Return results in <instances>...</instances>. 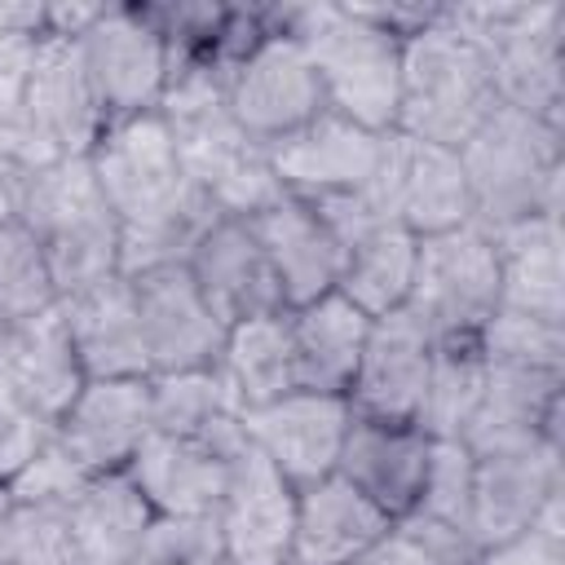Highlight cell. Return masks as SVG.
I'll use <instances>...</instances> for the list:
<instances>
[{
	"mask_svg": "<svg viewBox=\"0 0 565 565\" xmlns=\"http://www.w3.org/2000/svg\"><path fill=\"white\" fill-rule=\"evenodd\" d=\"M265 13L309 53L327 110L371 132H393L406 35H397L375 4L318 0V4H265Z\"/></svg>",
	"mask_w": 565,
	"mask_h": 565,
	"instance_id": "1",
	"label": "cell"
},
{
	"mask_svg": "<svg viewBox=\"0 0 565 565\" xmlns=\"http://www.w3.org/2000/svg\"><path fill=\"white\" fill-rule=\"evenodd\" d=\"M472 194V225L503 230L525 216H561L565 199V124L494 106L490 119L459 146Z\"/></svg>",
	"mask_w": 565,
	"mask_h": 565,
	"instance_id": "2",
	"label": "cell"
},
{
	"mask_svg": "<svg viewBox=\"0 0 565 565\" xmlns=\"http://www.w3.org/2000/svg\"><path fill=\"white\" fill-rule=\"evenodd\" d=\"M499 106V88L486 53L437 18L402 40V79H397V124L393 132L459 150Z\"/></svg>",
	"mask_w": 565,
	"mask_h": 565,
	"instance_id": "3",
	"label": "cell"
},
{
	"mask_svg": "<svg viewBox=\"0 0 565 565\" xmlns=\"http://www.w3.org/2000/svg\"><path fill=\"white\" fill-rule=\"evenodd\" d=\"M18 221L44 247L57 300L106 274H119V216L106 203L88 159H57L22 172Z\"/></svg>",
	"mask_w": 565,
	"mask_h": 565,
	"instance_id": "4",
	"label": "cell"
},
{
	"mask_svg": "<svg viewBox=\"0 0 565 565\" xmlns=\"http://www.w3.org/2000/svg\"><path fill=\"white\" fill-rule=\"evenodd\" d=\"M446 22L463 31L490 62L503 106L565 124V9L525 4H446Z\"/></svg>",
	"mask_w": 565,
	"mask_h": 565,
	"instance_id": "5",
	"label": "cell"
},
{
	"mask_svg": "<svg viewBox=\"0 0 565 565\" xmlns=\"http://www.w3.org/2000/svg\"><path fill=\"white\" fill-rule=\"evenodd\" d=\"M406 309L433 340H472L499 309V256L481 225L419 238Z\"/></svg>",
	"mask_w": 565,
	"mask_h": 565,
	"instance_id": "6",
	"label": "cell"
},
{
	"mask_svg": "<svg viewBox=\"0 0 565 565\" xmlns=\"http://www.w3.org/2000/svg\"><path fill=\"white\" fill-rule=\"evenodd\" d=\"M75 44L106 110V124L159 110L168 88V35L154 4L106 0L84 35H75Z\"/></svg>",
	"mask_w": 565,
	"mask_h": 565,
	"instance_id": "7",
	"label": "cell"
},
{
	"mask_svg": "<svg viewBox=\"0 0 565 565\" xmlns=\"http://www.w3.org/2000/svg\"><path fill=\"white\" fill-rule=\"evenodd\" d=\"M225 110L265 150L318 119L327 97L300 40L269 22V31L225 71Z\"/></svg>",
	"mask_w": 565,
	"mask_h": 565,
	"instance_id": "8",
	"label": "cell"
},
{
	"mask_svg": "<svg viewBox=\"0 0 565 565\" xmlns=\"http://www.w3.org/2000/svg\"><path fill=\"white\" fill-rule=\"evenodd\" d=\"M84 159H88L106 203L115 207L119 225L150 221V216L177 207L194 190L181 168L172 128L163 124L159 110L106 124V132L97 137V146Z\"/></svg>",
	"mask_w": 565,
	"mask_h": 565,
	"instance_id": "9",
	"label": "cell"
},
{
	"mask_svg": "<svg viewBox=\"0 0 565 565\" xmlns=\"http://www.w3.org/2000/svg\"><path fill=\"white\" fill-rule=\"evenodd\" d=\"M366 194L384 221H397L415 238L472 225V194H468L459 150L433 146L406 132L384 137L380 172Z\"/></svg>",
	"mask_w": 565,
	"mask_h": 565,
	"instance_id": "10",
	"label": "cell"
},
{
	"mask_svg": "<svg viewBox=\"0 0 565 565\" xmlns=\"http://www.w3.org/2000/svg\"><path fill=\"white\" fill-rule=\"evenodd\" d=\"M388 132H371L335 110H322L291 137L269 146V168L282 185V194H296L305 203H331L366 194Z\"/></svg>",
	"mask_w": 565,
	"mask_h": 565,
	"instance_id": "11",
	"label": "cell"
},
{
	"mask_svg": "<svg viewBox=\"0 0 565 565\" xmlns=\"http://www.w3.org/2000/svg\"><path fill=\"white\" fill-rule=\"evenodd\" d=\"M349 424H353V406L340 393H313V388H291L278 402L243 415L247 446L260 450L296 490L335 472Z\"/></svg>",
	"mask_w": 565,
	"mask_h": 565,
	"instance_id": "12",
	"label": "cell"
},
{
	"mask_svg": "<svg viewBox=\"0 0 565 565\" xmlns=\"http://www.w3.org/2000/svg\"><path fill=\"white\" fill-rule=\"evenodd\" d=\"M132 296H137L141 335L150 353V375L216 366L230 327L212 313V305L203 300L185 265L137 274Z\"/></svg>",
	"mask_w": 565,
	"mask_h": 565,
	"instance_id": "13",
	"label": "cell"
},
{
	"mask_svg": "<svg viewBox=\"0 0 565 565\" xmlns=\"http://www.w3.org/2000/svg\"><path fill=\"white\" fill-rule=\"evenodd\" d=\"M561 490H565V446L530 441L516 450L477 455L468 530L481 547L516 539L539 521L543 503Z\"/></svg>",
	"mask_w": 565,
	"mask_h": 565,
	"instance_id": "14",
	"label": "cell"
},
{
	"mask_svg": "<svg viewBox=\"0 0 565 565\" xmlns=\"http://www.w3.org/2000/svg\"><path fill=\"white\" fill-rule=\"evenodd\" d=\"M154 433L150 375L146 380H84L75 402L53 419L66 455L93 472H124L141 441Z\"/></svg>",
	"mask_w": 565,
	"mask_h": 565,
	"instance_id": "15",
	"label": "cell"
},
{
	"mask_svg": "<svg viewBox=\"0 0 565 565\" xmlns=\"http://www.w3.org/2000/svg\"><path fill=\"white\" fill-rule=\"evenodd\" d=\"M31 128L53 150V159H84L106 132V110L84 71L79 44L71 35H44L22 102Z\"/></svg>",
	"mask_w": 565,
	"mask_h": 565,
	"instance_id": "16",
	"label": "cell"
},
{
	"mask_svg": "<svg viewBox=\"0 0 565 565\" xmlns=\"http://www.w3.org/2000/svg\"><path fill=\"white\" fill-rule=\"evenodd\" d=\"M433 362V335L411 309L371 318L353 384L344 402L362 419H388V424H415L424 380Z\"/></svg>",
	"mask_w": 565,
	"mask_h": 565,
	"instance_id": "17",
	"label": "cell"
},
{
	"mask_svg": "<svg viewBox=\"0 0 565 565\" xmlns=\"http://www.w3.org/2000/svg\"><path fill=\"white\" fill-rule=\"evenodd\" d=\"M84 380H146L150 353L128 274H106L57 300Z\"/></svg>",
	"mask_w": 565,
	"mask_h": 565,
	"instance_id": "18",
	"label": "cell"
},
{
	"mask_svg": "<svg viewBox=\"0 0 565 565\" xmlns=\"http://www.w3.org/2000/svg\"><path fill=\"white\" fill-rule=\"evenodd\" d=\"M230 565H287L296 525V486L252 446L230 468L225 499L216 508Z\"/></svg>",
	"mask_w": 565,
	"mask_h": 565,
	"instance_id": "19",
	"label": "cell"
},
{
	"mask_svg": "<svg viewBox=\"0 0 565 565\" xmlns=\"http://www.w3.org/2000/svg\"><path fill=\"white\" fill-rule=\"evenodd\" d=\"M247 221L269 256V269L278 278L287 309L335 291L340 265H344V238L331 230V221L313 203H305L296 194H278Z\"/></svg>",
	"mask_w": 565,
	"mask_h": 565,
	"instance_id": "20",
	"label": "cell"
},
{
	"mask_svg": "<svg viewBox=\"0 0 565 565\" xmlns=\"http://www.w3.org/2000/svg\"><path fill=\"white\" fill-rule=\"evenodd\" d=\"M185 269L225 327L287 309L269 256L247 216H216V225L199 238Z\"/></svg>",
	"mask_w": 565,
	"mask_h": 565,
	"instance_id": "21",
	"label": "cell"
},
{
	"mask_svg": "<svg viewBox=\"0 0 565 565\" xmlns=\"http://www.w3.org/2000/svg\"><path fill=\"white\" fill-rule=\"evenodd\" d=\"M428 450H433V437H424L415 424L353 415L335 459V477H344L358 494H366L388 521H402L419 503Z\"/></svg>",
	"mask_w": 565,
	"mask_h": 565,
	"instance_id": "22",
	"label": "cell"
},
{
	"mask_svg": "<svg viewBox=\"0 0 565 565\" xmlns=\"http://www.w3.org/2000/svg\"><path fill=\"white\" fill-rule=\"evenodd\" d=\"M247 446V441H243ZM243 446L150 433L128 463V477L154 512H216L230 486V468Z\"/></svg>",
	"mask_w": 565,
	"mask_h": 565,
	"instance_id": "23",
	"label": "cell"
},
{
	"mask_svg": "<svg viewBox=\"0 0 565 565\" xmlns=\"http://www.w3.org/2000/svg\"><path fill=\"white\" fill-rule=\"evenodd\" d=\"M388 516L358 494L344 477H322L296 490V525H291V561L287 565H358L384 534Z\"/></svg>",
	"mask_w": 565,
	"mask_h": 565,
	"instance_id": "24",
	"label": "cell"
},
{
	"mask_svg": "<svg viewBox=\"0 0 565 565\" xmlns=\"http://www.w3.org/2000/svg\"><path fill=\"white\" fill-rule=\"evenodd\" d=\"M499 256V309L565 322V230L561 216H525L490 230Z\"/></svg>",
	"mask_w": 565,
	"mask_h": 565,
	"instance_id": "25",
	"label": "cell"
},
{
	"mask_svg": "<svg viewBox=\"0 0 565 565\" xmlns=\"http://www.w3.org/2000/svg\"><path fill=\"white\" fill-rule=\"evenodd\" d=\"M291 327V358H296V388L313 393H349L371 318L344 300L340 291H327L309 305L287 309Z\"/></svg>",
	"mask_w": 565,
	"mask_h": 565,
	"instance_id": "26",
	"label": "cell"
},
{
	"mask_svg": "<svg viewBox=\"0 0 565 565\" xmlns=\"http://www.w3.org/2000/svg\"><path fill=\"white\" fill-rule=\"evenodd\" d=\"M4 380L49 428L75 402V393L84 388V366L75 358V344L66 335V322H62L57 305L35 313V318L13 322Z\"/></svg>",
	"mask_w": 565,
	"mask_h": 565,
	"instance_id": "27",
	"label": "cell"
},
{
	"mask_svg": "<svg viewBox=\"0 0 565 565\" xmlns=\"http://www.w3.org/2000/svg\"><path fill=\"white\" fill-rule=\"evenodd\" d=\"M415 260H419V238L397 221L375 216L344 238V265H340L335 291L353 300L366 318L397 313L411 300Z\"/></svg>",
	"mask_w": 565,
	"mask_h": 565,
	"instance_id": "28",
	"label": "cell"
},
{
	"mask_svg": "<svg viewBox=\"0 0 565 565\" xmlns=\"http://www.w3.org/2000/svg\"><path fill=\"white\" fill-rule=\"evenodd\" d=\"M150 516H154V508L137 490L128 468L124 472H93L66 508L75 565H128Z\"/></svg>",
	"mask_w": 565,
	"mask_h": 565,
	"instance_id": "29",
	"label": "cell"
},
{
	"mask_svg": "<svg viewBox=\"0 0 565 565\" xmlns=\"http://www.w3.org/2000/svg\"><path fill=\"white\" fill-rule=\"evenodd\" d=\"M216 371L234 388L243 415L256 411V406L278 402L282 393H291L296 388V358H291L287 309L260 313V318H247V322H234L225 331Z\"/></svg>",
	"mask_w": 565,
	"mask_h": 565,
	"instance_id": "30",
	"label": "cell"
},
{
	"mask_svg": "<svg viewBox=\"0 0 565 565\" xmlns=\"http://www.w3.org/2000/svg\"><path fill=\"white\" fill-rule=\"evenodd\" d=\"M150 415H154V433L207 437V441H225V446L247 441L243 406L216 366L150 375Z\"/></svg>",
	"mask_w": 565,
	"mask_h": 565,
	"instance_id": "31",
	"label": "cell"
},
{
	"mask_svg": "<svg viewBox=\"0 0 565 565\" xmlns=\"http://www.w3.org/2000/svg\"><path fill=\"white\" fill-rule=\"evenodd\" d=\"M486 393V358L472 340H433V362L424 380V397L415 411V428L433 441L463 437Z\"/></svg>",
	"mask_w": 565,
	"mask_h": 565,
	"instance_id": "32",
	"label": "cell"
},
{
	"mask_svg": "<svg viewBox=\"0 0 565 565\" xmlns=\"http://www.w3.org/2000/svg\"><path fill=\"white\" fill-rule=\"evenodd\" d=\"M216 203L194 185L177 207L137 221V225H119V274L137 278L150 269H172V265H190L199 238L216 225Z\"/></svg>",
	"mask_w": 565,
	"mask_h": 565,
	"instance_id": "33",
	"label": "cell"
},
{
	"mask_svg": "<svg viewBox=\"0 0 565 565\" xmlns=\"http://www.w3.org/2000/svg\"><path fill=\"white\" fill-rule=\"evenodd\" d=\"M57 305V282L44 260V247L22 221L0 225V318L22 322Z\"/></svg>",
	"mask_w": 565,
	"mask_h": 565,
	"instance_id": "34",
	"label": "cell"
},
{
	"mask_svg": "<svg viewBox=\"0 0 565 565\" xmlns=\"http://www.w3.org/2000/svg\"><path fill=\"white\" fill-rule=\"evenodd\" d=\"M128 565H230L216 512H154Z\"/></svg>",
	"mask_w": 565,
	"mask_h": 565,
	"instance_id": "35",
	"label": "cell"
},
{
	"mask_svg": "<svg viewBox=\"0 0 565 565\" xmlns=\"http://www.w3.org/2000/svg\"><path fill=\"white\" fill-rule=\"evenodd\" d=\"M477 349L486 362L565 371V322H543L530 313L494 309V318L477 331Z\"/></svg>",
	"mask_w": 565,
	"mask_h": 565,
	"instance_id": "36",
	"label": "cell"
},
{
	"mask_svg": "<svg viewBox=\"0 0 565 565\" xmlns=\"http://www.w3.org/2000/svg\"><path fill=\"white\" fill-rule=\"evenodd\" d=\"M472 472H477V455H472L459 437L433 441V450H428V472H424V490H419L415 512L468 530V516H472ZM468 534H472V530H468Z\"/></svg>",
	"mask_w": 565,
	"mask_h": 565,
	"instance_id": "37",
	"label": "cell"
},
{
	"mask_svg": "<svg viewBox=\"0 0 565 565\" xmlns=\"http://www.w3.org/2000/svg\"><path fill=\"white\" fill-rule=\"evenodd\" d=\"M88 472L66 455V446L53 437H44V446L13 472V481L4 486L13 503H44V508H71V499L84 490Z\"/></svg>",
	"mask_w": 565,
	"mask_h": 565,
	"instance_id": "38",
	"label": "cell"
},
{
	"mask_svg": "<svg viewBox=\"0 0 565 565\" xmlns=\"http://www.w3.org/2000/svg\"><path fill=\"white\" fill-rule=\"evenodd\" d=\"M9 561L13 565H75L66 508L13 503V512H9Z\"/></svg>",
	"mask_w": 565,
	"mask_h": 565,
	"instance_id": "39",
	"label": "cell"
},
{
	"mask_svg": "<svg viewBox=\"0 0 565 565\" xmlns=\"http://www.w3.org/2000/svg\"><path fill=\"white\" fill-rule=\"evenodd\" d=\"M49 424L0 380V486L13 481V472L44 446Z\"/></svg>",
	"mask_w": 565,
	"mask_h": 565,
	"instance_id": "40",
	"label": "cell"
},
{
	"mask_svg": "<svg viewBox=\"0 0 565 565\" xmlns=\"http://www.w3.org/2000/svg\"><path fill=\"white\" fill-rule=\"evenodd\" d=\"M397 525L415 539V547H419L433 565H477V561H481V543H477L468 530L450 525V521H433V516H424V512H406Z\"/></svg>",
	"mask_w": 565,
	"mask_h": 565,
	"instance_id": "41",
	"label": "cell"
},
{
	"mask_svg": "<svg viewBox=\"0 0 565 565\" xmlns=\"http://www.w3.org/2000/svg\"><path fill=\"white\" fill-rule=\"evenodd\" d=\"M477 565H565V543L547 539L539 530H525L516 539H503L494 547H481Z\"/></svg>",
	"mask_w": 565,
	"mask_h": 565,
	"instance_id": "42",
	"label": "cell"
},
{
	"mask_svg": "<svg viewBox=\"0 0 565 565\" xmlns=\"http://www.w3.org/2000/svg\"><path fill=\"white\" fill-rule=\"evenodd\" d=\"M358 565H433V561H428V556L415 547V539L393 521V525H388V534H384V539H380V543H375Z\"/></svg>",
	"mask_w": 565,
	"mask_h": 565,
	"instance_id": "43",
	"label": "cell"
},
{
	"mask_svg": "<svg viewBox=\"0 0 565 565\" xmlns=\"http://www.w3.org/2000/svg\"><path fill=\"white\" fill-rule=\"evenodd\" d=\"M22 172H26V168H18V163H9V159L0 154V225H4V221H18V190H22Z\"/></svg>",
	"mask_w": 565,
	"mask_h": 565,
	"instance_id": "44",
	"label": "cell"
},
{
	"mask_svg": "<svg viewBox=\"0 0 565 565\" xmlns=\"http://www.w3.org/2000/svg\"><path fill=\"white\" fill-rule=\"evenodd\" d=\"M9 512H13V499H9V490L0 486V565L9 561Z\"/></svg>",
	"mask_w": 565,
	"mask_h": 565,
	"instance_id": "45",
	"label": "cell"
},
{
	"mask_svg": "<svg viewBox=\"0 0 565 565\" xmlns=\"http://www.w3.org/2000/svg\"><path fill=\"white\" fill-rule=\"evenodd\" d=\"M9 335H13V322L0 318V380H4V366H9ZM9 384V380H4Z\"/></svg>",
	"mask_w": 565,
	"mask_h": 565,
	"instance_id": "46",
	"label": "cell"
},
{
	"mask_svg": "<svg viewBox=\"0 0 565 565\" xmlns=\"http://www.w3.org/2000/svg\"><path fill=\"white\" fill-rule=\"evenodd\" d=\"M4 565H13V561H4Z\"/></svg>",
	"mask_w": 565,
	"mask_h": 565,
	"instance_id": "47",
	"label": "cell"
}]
</instances>
